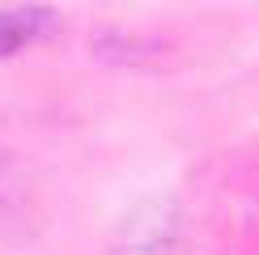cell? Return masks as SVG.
Returning a JSON list of instances; mask_svg holds the SVG:
<instances>
[{"label": "cell", "mask_w": 259, "mask_h": 255, "mask_svg": "<svg viewBox=\"0 0 259 255\" xmlns=\"http://www.w3.org/2000/svg\"><path fill=\"white\" fill-rule=\"evenodd\" d=\"M51 30V9H13L0 13V60L17 56L26 42L42 38Z\"/></svg>", "instance_id": "1"}, {"label": "cell", "mask_w": 259, "mask_h": 255, "mask_svg": "<svg viewBox=\"0 0 259 255\" xmlns=\"http://www.w3.org/2000/svg\"><path fill=\"white\" fill-rule=\"evenodd\" d=\"M127 255H175V247L166 242V234H157V230H153V234H145V238H140Z\"/></svg>", "instance_id": "2"}]
</instances>
